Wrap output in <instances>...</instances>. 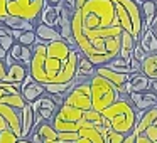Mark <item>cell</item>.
Instances as JSON below:
<instances>
[{"label":"cell","mask_w":157,"mask_h":143,"mask_svg":"<svg viewBox=\"0 0 157 143\" xmlns=\"http://www.w3.org/2000/svg\"><path fill=\"white\" fill-rule=\"evenodd\" d=\"M123 32L117 14V0H76L71 35L78 51L95 68L118 57Z\"/></svg>","instance_id":"obj_1"},{"label":"cell","mask_w":157,"mask_h":143,"mask_svg":"<svg viewBox=\"0 0 157 143\" xmlns=\"http://www.w3.org/2000/svg\"><path fill=\"white\" fill-rule=\"evenodd\" d=\"M48 44L32 46V59L29 64V76L39 84H51V82H71L76 78L78 61L81 52L73 49L66 59L46 56Z\"/></svg>","instance_id":"obj_2"},{"label":"cell","mask_w":157,"mask_h":143,"mask_svg":"<svg viewBox=\"0 0 157 143\" xmlns=\"http://www.w3.org/2000/svg\"><path fill=\"white\" fill-rule=\"evenodd\" d=\"M101 116L108 121L110 128L122 135H130L135 128V108L127 98L117 99L113 105L101 111Z\"/></svg>","instance_id":"obj_3"},{"label":"cell","mask_w":157,"mask_h":143,"mask_svg":"<svg viewBox=\"0 0 157 143\" xmlns=\"http://www.w3.org/2000/svg\"><path fill=\"white\" fill-rule=\"evenodd\" d=\"M44 0H0V22L7 17H17L37 24Z\"/></svg>","instance_id":"obj_4"},{"label":"cell","mask_w":157,"mask_h":143,"mask_svg":"<svg viewBox=\"0 0 157 143\" xmlns=\"http://www.w3.org/2000/svg\"><path fill=\"white\" fill-rule=\"evenodd\" d=\"M90 91H91V109L101 113L110 105L120 99L122 96L117 93V89L106 81L105 78L95 74L90 78Z\"/></svg>","instance_id":"obj_5"},{"label":"cell","mask_w":157,"mask_h":143,"mask_svg":"<svg viewBox=\"0 0 157 143\" xmlns=\"http://www.w3.org/2000/svg\"><path fill=\"white\" fill-rule=\"evenodd\" d=\"M63 105L73 106L76 109H81V111H88L91 109V91H90V79L88 81H83L79 84L73 86L68 91L64 98Z\"/></svg>","instance_id":"obj_6"},{"label":"cell","mask_w":157,"mask_h":143,"mask_svg":"<svg viewBox=\"0 0 157 143\" xmlns=\"http://www.w3.org/2000/svg\"><path fill=\"white\" fill-rule=\"evenodd\" d=\"M95 74L105 78L113 88L117 89L118 94H125V82L130 81V74H122V72H115L112 69H108L106 66H98L95 71Z\"/></svg>","instance_id":"obj_7"},{"label":"cell","mask_w":157,"mask_h":143,"mask_svg":"<svg viewBox=\"0 0 157 143\" xmlns=\"http://www.w3.org/2000/svg\"><path fill=\"white\" fill-rule=\"evenodd\" d=\"M127 99L135 109H142V111L157 106V93H154L152 89L140 91V93H130Z\"/></svg>","instance_id":"obj_8"},{"label":"cell","mask_w":157,"mask_h":143,"mask_svg":"<svg viewBox=\"0 0 157 143\" xmlns=\"http://www.w3.org/2000/svg\"><path fill=\"white\" fill-rule=\"evenodd\" d=\"M44 93H46L44 86L39 84V82H36L31 76H27V78L22 81V84H21V94H22V98L25 99L27 105L37 101L41 96H44Z\"/></svg>","instance_id":"obj_9"},{"label":"cell","mask_w":157,"mask_h":143,"mask_svg":"<svg viewBox=\"0 0 157 143\" xmlns=\"http://www.w3.org/2000/svg\"><path fill=\"white\" fill-rule=\"evenodd\" d=\"M29 76V68L21 62H14L12 66L7 68V76H5V81L7 84H22L25 78Z\"/></svg>","instance_id":"obj_10"},{"label":"cell","mask_w":157,"mask_h":143,"mask_svg":"<svg viewBox=\"0 0 157 143\" xmlns=\"http://www.w3.org/2000/svg\"><path fill=\"white\" fill-rule=\"evenodd\" d=\"M39 24L54 27L56 31H58V25H59V5H56V7L44 5L42 10H41V15H39Z\"/></svg>","instance_id":"obj_11"},{"label":"cell","mask_w":157,"mask_h":143,"mask_svg":"<svg viewBox=\"0 0 157 143\" xmlns=\"http://www.w3.org/2000/svg\"><path fill=\"white\" fill-rule=\"evenodd\" d=\"M140 72L150 81H157V52L147 54V57L140 62Z\"/></svg>","instance_id":"obj_12"},{"label":"cell","mask_w":157,"mask_h":143,"mask_svg":"<svg viewBox=\"0 0 157 143\" xmlns=\"http://www.w3.org/2000/svg\"><path fill=\"white\" fill-rule=\"evenodd\" d=\"M56 118L63 119V121H71V123H78L81 121L83 118V111L81 109H76L73 106H68V105H61L56 111Z\"/></svg>","instance_id":"obj_13"},{"label":"cell","mask_w":157,"mask_h":143,"mask_svg":"<svg viewBox=\"0 0 157 143\" xmlns=\"http://www.w3.org/2000/svg\"><path fill=\"white\" fill-rule=\"evenodd\" d=\"M140 44V47L147 52V54H154L157 52V35L154 32V29H147L145 32H142V35L137 41Z\"/></svg>","instance_id":"obj_14"},{"label":"cell","mask_w":157,"mask_h":143,"mask_svg":"<svg viewBox=\"0 0 157 143\" xmlns=\"http://www.w3.org/2000/svg\"><path fill=\"white\" fill-rule=\"evenodd\" d=\"M34 34H36V37L41 39L44 44L61 39L59 32L56 31L54 27H49V25H44V24H37V25H36V27H34Z\"/></svg>","instance_id":"obj_15"},{"label":"cell","mask_w":157,"mask_h":143,"mask_svg":"<svg viewBox=\"0 0 157 143\" xmlns=\"http://www.w3.org/2000/svg\"><path fill=\"white\" fill-rule=\"evenodd\" d=\"M21 123H22V131H21V138H27L31 135L32 130V123H34V111H32L31 105H25L21 109Z\"/></svg>","instance_id":"obj_16"},{"label":"cell","mask_w":157,"mask_h":143,"mask_svg":"<svg viewBox=\"0 0 157 143\" xmlns=\"http://www.w3.org/2000/svg\"><path fill=\"white\" fill-rule=\"evenodd\" d=\"M135 39L128 34V32H123L122 39H120V52H118V57L123 59V61L128 62L132 59V51H133V46H135Z\"/></svg>","instance_id":"obj_17"},{"label":"cell","mask_w":157,"mask_h":143,"mask_svg":"<svg viewBox=\"0 0 157 143\" xmlns=\"http://www.w3.org/2000/svg\"><path fill=\"white\" fill-rule=\"evenodd\" d=\"M130 88L132 93H140L150 89V79H147L142 72H133L130 74Z\"/></svg>","instance_id":"obj_18"},{"label":"cell","mask_w":157,"mask_h":143,"mask_svg":"<svg viewBox=\"0 0 157 143\" xmlns=\"http://www.w3.org/2000/svg\"><path fill=\"white\" fill-rule=\"evenodd\" d=\"M51 125H52V128L56 130V133L78 131V130L81 128V121H78V123H71V121H63V119L56 118V116H52V119H51Z\"/></svg>","instance_id":"obj_19"},{"label":"cell","mask_w":157,"mask_h":143,"mask_svg":"<svg viewBox=\"0 0 157 143\" xmlns=\"http://www.w3.org/2000/svg\"><path fill=\"white\" fill-rule=\"evenodd\" d=\"M36 133L41 136L42 141H52V140H58V133H56V130L52 128L51 121H42L41 125L37 126Z\"/></svg>","instance_id":"obj_20"},{"label":"cell","mask_w":157,"mask_h":143,"mask_svg":"<svg viewBox=\"0 0 157 143\" xmlns=\"http://www.w3.org/2000/svg\"><path fill=\"white\" fill-rule=\"evenodd\" d=\"M96 68L85 57L83 54H79V61H78V71H76V76H85V78H91L95 76Z\"/></svg>","instance_id":"obj_21"},{"label":"cell","mask_w":157,"mask_h":143,"mask_svg":"<svg viewBox=\"0 0 157 143\" xmlns=\"http://www.w3.org/2000/svg\"><path fill=\"white\" fill-rule=\"evenodd\" d=\"M105 66H106L108 69H112V71H115V72H122V74H132V71H130V68H128V62L123 61V59H120V57L112 59V61L106 62Z\"/></svg>","instance_id":"obj_22"},{"label":"cell","mask_w":157,"mask_h":143,"mask_svg":"<svg viewBox=\"0 0 157 143\" xmlns=\"http://www.w3.org/2000/svg\"><path fill=\"white\" fill-rule=\"evenodd\" d=\"M36 42V34L34 31H27V32H22L21 37L17 39V44L21 46H25V47H32Z\"/></svg>","instance_id":"obj_23"},{"label":"cell","mask_w":157,"mask_h":143,"mask_svg":"<svg viewBox=\"0 0 157 143\" xmlns=\"http://www.w3.org/2000/svg\"><path fill=\"white\" fill-rule=\"evenodd\" d=\"M19 136L10 128H5L0 131V143H17Z\"/></svg>","instance_id":"obj_24"},{"label":"cell","mask_w":157,"mask_h":143,"mask_svg":"<svg viewBox=\"0 0 157 143\" xmlns=\"http://www.w3.org/2000/svg\"><path fill=\"white\" fill-rule=\"evenodd\" d=\"M31 59H32V49H31V47H25V46H22V47H21V54H19V61H17V62H21V64H24V66H27V68H29V64H31Z\"/></svg>","instance_id":"obj_25"},{"label":"cell","mask_w":157,"mask_h":143,"mask_svg":"<svg viewBox=\"0 0 157 143\" xmlns=\"http://www.w3.org/2000/svg\"><path fill=\"white\" fill-rule=\"evenodd\" d=\"M123 138H125V135H122V133L115 131L112 128H106V143H122Z\"/></svg>","instance_id":"obj_26"},{"label":"cell","mask_w":157,"mask_h":143,"mask_svg":"<svg viewBox=\"0 0 157 143\" xmlns=\"http://www.w3.org/2000/svg\"><path fill=\"white\" fill-rule=\"evenodd\" d=\"M15 44V39L12 37L10 34H5L4 37H0V47L4 49L5 52H9L12 49V46Z\"/></svg>","instance_id":"obj_27"},{"label":"cell","mask_w":157,"mask_h":143,"mask_svg":"<svg viewBox=\"0 0 157 143\" xmlns=\"http://www.w3.org/2000/svg\"><path fill=\"white\" fill-rule=\"evenodd\" d=\"M132 57L135 59V61H139V62H142L144 59L147 57V52L144 51L142 47H140V44H139V42H135V46H133V51H132Z\"/></svg>","instance_id":"obj_28"},{"label":"cell","mask_w":157,"mask_h":143,"mask_svg":"<svg viewBox=\"0 0 157 143\" xmlns=\"http://www.w3.org/2000/svg\"><path fill=\"white\" fill-rule=\"evenodd\" d=\"M79 138L78 131H66V133H58V140L59 141H76Z\"/></svg>","instance_id":"obj_29"},{"label":"cell","mask_w":157,"mask_h":143,"mask_svg":"<svg viewBox=\"0 0 157 143\" xmlns=\"http://www.w3.org/2000/svg\"><path fill=\"white\" fill-rule=\"evenodd\" d=\"M5 76H7V66L4 61H0V82L5 81Z\"/></svg>","instance_id":"obj_30"},{"label":"cell","mask_w":157,"mask_h":143,"mask_svg":"<svg viewBox=\"0 0 157 143\" xmlns=\"http://www.w3.org/2000/svg\"><path fill=\"white\" fill-rule=\"evenodd\" d=\"M63 0H44V5H49V7H56V5H59Z\"/></svg>","instance_id":"obj_31"},{"label":"cell","mask_w":157,"mask_h":143,"mask_svg":"<svg viewBox=\"0 0 157 143\" xmlns=\"http://www.w3.org/2000/svg\"><path fill=\"white\" fill-rule=\"evenodd\" d=\"M122 143H135V135L133 133H130V135H127L125 138H123Z\"/></svg>","instance_id":"obj_32"},{"label":"cell","mask_w":157,"mask_h":143,"mask_svg":"<svg viewBox=\"0 0 157 143\" xmlns=\"http://www.w3.org/2000/svg\"><path fill=\"white\" fill-rule=\"evenodd\" d=\"M75 143H91V141H90V140L88 138H85V136H79V138L78 140H76V141Z\"/></svg>","instance_id":"obj_33"},{"label":"cell","mask_w":157,"mask_h":143,"mask_svg":"<svg viewBox=\"0 0 157 143\" xmlns=\"http://www.w3.org/2000/svg\"><path fill=\"white\" fill-rule=\"evenodd\" d=\"M17 143H32V141H31V140H27V138H19Z\"/></svg>","instance_id":"obj_34"},{"label":"cell","mask_w":157,"mask_h":143,"mask_svg":"<svg viewBox=\"0 0 157 143\" xmlns=\"http://www.w3.org/2000/svg\"><path fill=\"white\" fill-rule=\"evenodd\" d=\"M44 143H61L59 140H52V141H44Z\"/></svg>","instance_id":"obj_35"},{"label":"cell","mask_w":157,"mask_h":143,"mask_svg":"<svg viewBox=\"0 0 157 143\" xmlns=\"http://www.w3.org/2000/svg\"><path fill=\"white\" fill-rule=\"evenodd\" d=\"M152 29H154V32H155V35H157V22L154 24V27H152Z\"/></svg>","instance_id":"obj_36"},{"label":"cell","mask_w":157,"mask_h":143,"mask_svg":"<svg viewBox=\"0 0 157 143\" xmlns=\"http://www.w3.org/2000/svg\"><path fill=\"white\" fill-rule=\"evenodd\" d=\"M61 143H75V141H61Z\"/></svg>","instance_id":"obj_37"},{"label":"cell","mask_w":157,"mask_h":143,"mask_svg":"<svg viewBox=\"0 0 157 143\" xmlns=\"http://www.w3.org/2000/svg\"><path fill=\"white\" fill-rule=\"evenodd\" d=\"M155 5H157V0H155Z\"/></svg>","instance_id":"obj_38"},{"label":"cell","mask_w":157,"mask_h":143,"mask_svg":"<svg viewBox=\"0 0 157 143\" xmlns=\"http://www.w3.org/2000/svg\"><path fill=\"white\" fill-rule=\"evenodd\" d=\"M155 123H157V119H155Z\"/></svg>","instance_id":"obj_39"}]
</instances>
